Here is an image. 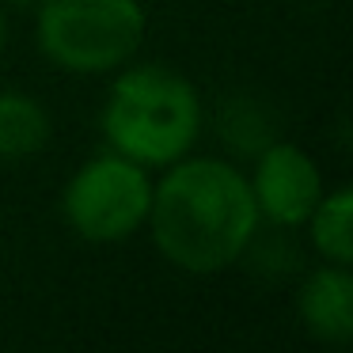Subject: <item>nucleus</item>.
I'll return each instance as SVG.
<instances>
[{"instance_id":"nucleus-1","label":"nucleus","mask_w":353,"mask_h":353,"mask_svg":"<svg viewBox=\"0 0 353 353\" xmlns=\"http://www.w3.org/2000/svg\"><path fill=\"white\" fill-rule=\"evenodd\" d=\"M148 232L163 262L190 277L232 270L259 236V205L247 175L221 156H190L168 163L152 179Z\"/></svg>"},{"instance_id":"nucleus-2","label":"nucleus","mask_w":353,"mask_h":353,"mask_svg":"<svg viewBox=\"0 0 353 353\" xmlns=\"http://www.w3.org/2000/svg\"><path fill=\"white\" fill-rule=\"evenodd\" d=\"M201 95L171 65H122L110 80L99 110V130L110 152L137 160L141 168H168L194 152L201 137Z\"/></svg>"},{"instance_id":"nucleus-3","label":"nucleus","mask_w":353,"mask_h":353,"mask_svg":"<svg viewBox=\"0 0 353 353\" xmlns=\"http://www.w3.org/2000/svg\"><path fill=\"white\" fill-rule=\"evenodd\" d=\"M148 39L141 0H42L34 8V46L50 65L77 77H110L137 57Z\"/></svg>"},{"instance_id":"nucleus-4","label":"nucleus","mask_w":353,"mask_h":353,"mask_svg":"<svg viewBox=\"0 0 353 353\" xmlns=\"http://www.w3.org/2000/svg\"><path fill=\"white\" fill-rule=\"evenodd\" d=\"M152 175L122 152H99L72 171L61 190V216L84 243H125L148 221Z\"/></svg>"},{"instance_id":"nucleus-5","label":"nucleus","mask_w":353,"mask_h":353,"mask_svg":"<svg viewBox=\"0 0 353 353\" xmlns=\"http://www.w3.org/2000/svg\"><path fill=\"white\" fill-rule=\"evenodd\" d=\"M247 183H251L259 216L277 224V228H300L312 216L323 190H327L323 186V171L312 160V152H304L292 141L262 145Z\"/></svg>"},{"instance_id":"nucleus-6","label":"nucleus","mask_w":353,"mask_h":353,"mask_svg":"<svg viewBox=\"0 0 353 353\" xmlns=\"http://www.w3.org/2000/svg\"><path fill=\"white\" fill-rule=\"evenodd\" d=\"M296 312L315 342L345 345L353 338V274L350 266L323 262L304 277L296 292Z\"/></svg>"},{"instance_id":"nucleus-7","label":"nucleus","mask_w":353,"mask_h":353,"mask_svg":"<svg viewBox=\"0 0 353 353\" xmlns=\"http://www.w3.org/2000/svg\"><path fill=\"white\" fill-rule=\"evenodd\" d=\"M50 110L27 92H0V160H27L50 145Z\"/></svg>"},{"instance_id":"nucleus-8","label":"nucleus","mask_w":353,"mask_h":353,"mask_svg":"<svg viewBox=\"0 0 353 353\" xmlns=\"http://www.w3.org/2000/svg\"><path fill=\"white\" fill-rule=\"evenodd\" d=\"M304 228H307V239H312L315 254L323 262L350 266L353 262V190L350 186L323 190V198L315 201Z\"/></svg>"},{"instance_id":"nucleus-9","label":"nucleus","mask_w":353,"mask_h":353,"mask_svg":"<svg viewBox=\"0 0 353 353\" xmlns=\"http://www.w3.org/2000/svg\"><path fill=\"white\" fill-rule=\"evenodd\" d=\"M42 0H0V8H16V12H34Z\"/></svg>"},{"instance_id":"nucleus-10","label":"nucleus","mask_w":353,"mask_h":353,"mask_svg":"<svg viewBox=\"0 0 353 353\" xmlns=\"http://www.w3.org/2000/svg\"><path fill=\"white\" fill-rule=\"evenodd\" d=\"M4 42H8V19H4V8H0V54H4Z\"/></svg>"}]
</instances>
